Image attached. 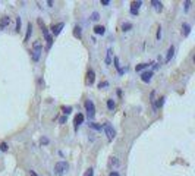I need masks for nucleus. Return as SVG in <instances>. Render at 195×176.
Returning <instances> with one entry per match:
<instances>
[{"label": "nucleus", "mask_w": 195, "mask_h": 176, "mask_svg": "<svg viewBox=\"0 0 195 176\" xmlns=\"http://www.w3.org/2000/svg\"><path fill=\"white\" fill-rule=\"evenodd\" d=\"M189 32H191V25H189V24H183V25H182V35H183V37H188Z\"/></svg>", "instance_id": "obj_14"}, {"label": "nucleus", "mask_w": 195, "mask_h": 176, "mask_svg": "<svg viewBox=\"0 0 195 176\" xmlns=\"http://www.w3.org/2000/svg\"><path fill=\"white\" fill-rule=\"evenodd\" d=\"M84 106H85V110H87L88 119H94V116H95V106H94V103H92L91 100H87Z\"/></svg>", "instance_id": "obj_5"}, {"label": "nucleus", "mask_w": 195, "mask_h": 176, "mask_svg": "<svg viewBox=\"0 0 195 176\" xmlns=\"http://www.w3.org/2000/svg\"><path fill=\"white\" fill-rule=\"evenodd\" d=\"M30 175H31V176H38V175H37L34 170H30Z\"/></svg>", "instance_id": "obj_36"}, {"label": "nucleus", "mask_w": 195, "mask_h": 176, "mask_svg": "<svg viewBox=\"0 0 195 176\" xmlns=\"http://www.w3.org/2000/svg\"><path fill=\"white\" fill-rule=\"evenodd\" d=\"M32 60L34 62H38L40 57H41V53H43V49H41V43L40 41H35L34 43V49H32Z\"/></svg>", "instance_id": "obj_3"}, {"label": "nucleus", "mask_w": 195, "mask_h": 176, "mask_svg": "<svg viewBox=\"0 0 195 176\" xmlns=\"http://www.w3.org/2000/svg\"><path fill=\"white\" fill-rule=\"evenodd\" d=\"M84 176H94V169H92V167L87 169V172H85V175H84Z\"/></svg>", "instance_id": "obj_27"}, {"label": "nucleus", "mask_w": 195, "mask_h": 176, "mask_svg": "<svg viewBox=\"0 0 195 176\" xmlns=\"http://www.w3.org/2000/svg\"><path fill=\"white\" fill-rule=\"evenodd\" d=\"M109 176H120V175H119V173H118V172H116V170H112V172H110V175H109Z\"/></svg>", "instance_id": "obj_34"}, {"label": "nucleus", "mask_w": 195, "mask_h": 176, "mask_svg": "<svg viewBox=\"0 0 195 176\" xmlns=\"http://www.w3.org/2000/svg\"><path fill=\"white\" fill-rule=\"evenodd\" d=\"M173 54H175V47H173V46H170V47H169V50H167V56H166V63H169V62L172 60Z\"/></svg>", "instance_id": "obj_15"}, {"label": "nucleus", "mask_w": 195, "mask_h": 176, "mask_svg": "<svg viewBox=\"0 0 195 176\" xmlns=\"http://www.w3.org/2000/svg\"><path fill=\"white\" fill-rule=\"evenodd\" d=\"M103 129H104V132H106V135H107V139H109V141H113L115 137H116V131L113 129L112 123H110V122H106V123L103 125Z\"/></svg>", "instance_id": "obj_4"}, {"label": "nucleus", "mask_w": 195, "mask_h": 176, "mask_svg": "<svg viewBox=\"0 0 195 176\" xmlns=\"http://www.w3.org/2000/svg\"><path fill=\"white\" fill-rule=\"evenodd\" d=\"M63 27H65V24L63 22H59V24H56V25H51V34L56 37V35H59L60 32H62V30H63ZM51 35V37H53Z\"/></svg>", "instance_id": "obj_6"}, {"label": "nucleus", "mask_w": 195, "mask_h": 176, "mask_svg": "<svg viewBox=\"0 0 195 176\" xmlns=\"http://www.w3.org/2000/svg\"><path fill=\"white\" fill-rule=\"evenodd\" d=\"M89 125V128H92V129H95V131H101L103 129V126L100 125V123H95V122H91V123H88Z\"/></svg>", "instance_id": "obj_19"}, {"label": "nucleus", "mask_w": 195, "mask_h": 176, "mask_svg": "<svg viewBox=\"0 0 195 176\" xmlns=\"http://www.w3.org/2000/svg\"><path fill=\"white\" fill-rule=\"evenodd\" d=\"M68 169H69V164L66 161H57L54 164V175L62 176V175H65L68 172Z\"/></svg>", "instance_id": "obj_2"}, {"label": "nucleus", "mask_w": 195, "mask_h": 176, "mask_svg": "<svg viewBox=\"0 0 195 176\" xmlns=\"http://www.w3.org/2000/svg\"><path fill=\"white\" fill-rule=\"evenodd\" d=\"M73 35L78 37V38H81V27H75L73 28Z\"/></svg>", "instance_id": "obj_22"}, {"label": "nucleus", "mask_w": 195, "mask_h": 176, "mask_svg": "<svg viewBox=\"0 0 195 176\" xmlns=\"http://www.w3.org/2000/svg\"><path fill=\"white\" fill-rule=\"evenodd\" d=\"M62 112L65 113V116H68V115L72 112V107H70V106H68V107H66V106H63V107H62Z\"/></svg>", "instance_id": "obj_23"}, {"label": "nucleus", "mask_w": 195, "mask_h": 176, "mask_svg": "<svg viewBox=\"0 0 195 176\" xmlns=\"http://www.w3.org/2000/svg\"><path fill=\"white\" fill-rule=\"evenodd\" d=\"M151 5H153V8H154L156 12H161V11H163V3L158 2V0H153Z\"/></svg>", "instance_id": "obj_12"}, {"label": "nucleus", "mask_w": 195, "mask_h": 176, "mask_svg": "<svg viewBox=\"0 0 195 176\" xmlns=\"http://www.w3.org/2000/svg\"><path fill=\"white\" fill-rule=\"evenodd\" d=\"M161 38V27H158V31H157V40Z\"/></svg>", "instance_id": "obj_31"}, {"label": "nucleus", "mask_w": 195, "mask_h": 176, "mask_svg": "<svg viewBox=\"0 0 195 176\" xmlns=\"http://www.w3.org/2000/svg\"><path fill=\"white\" fill-rule=\"evenodd\" d=\"M131 28H132V24H131V22H126V24L122 25V30H123V31H129Z\"/></svg>", "instance_id": "obj_25"}, {"label": "nucleus", "mask_w": 195, "mask_h": 176, "mask_svg": "<svg viewBox=\"0 0 195 176\" xmlns=\"http://www.w3.org/2000/svg\"><path fill=\"white\" fill-rule=\"evenodd\" d=\"M112 54H113V51H112V49H107V56H106V65H110L112 63Z\"/></svg>", "instance_id": "obj_18"}, {"label": "nucleus", "mask_w": 195, "mask_h": 176, "mask_svg": "<svg viewBox=\"0 0 195 176\" xmlns=\"http://www.w3.org/2000/svg\"><path fill=\"white\" fill-rule=\"evenodd\" d=\"M91 19H92V21H99V19H100L99 12H92V13H91Z\"/></svg>", "instance_id": "obj_26"}, {"label": "nucleus", "mask_w": 195, "mask_h": 176, "mask_svg": "<svg viewBox=\"0 0 195 176\" xmlns=\"http://www.w3.org/2000/svg\"><path fill=\"white\" fill-rule=\"evenodd\" d=\"M38 24H40L41 31H43V35H44V38H46V41H47V50H50V49H51V44H53V37H51V34L49 32V30L46 28V25L43 24L41 19H38Z\"/></svg>", "instance_id": "obj_1"}, {"label": "nucleus", "mask_w": 195, "mask_h": 176, "mask_svg": "<svg viewBox=\"0 0 195 176\" xmlns=\"http://www.w3.org/2000/svg\"><path fill=\"white\" fill-rule=\"evenodd\" d=\"M40 142L46 145V144H49V138H46V137H44V138H41V141H40Z\"/></svg>", "instance_id": "obj_32"}, {"label": "nucleus", "mask_w": 195, "mask_h": 176, "mask_svg": "<svg viewBox=\"0 0 195 176\" xmlns=\"http://www.w3.org/2000/svg\"><path fill=\"white\" fill-rule=\"evenodd\" d=\"M104 87H109V82H107V81H104V82H100V84H99V88H100V90H101V88H104Z\"/></svg>", "instance_id": "obj_29"}, {"label": "nucleus", "mask_w": 195, "mask_h": 176, "mask_svg": "<svg viewBox=\"0 0 195 176\" xmlns=\"http://www.w3.org/2000/svg\"><path fill=\"white\" fill-rule=\"evenodd\" d=\"M94 81H95V73H94V70H92V69H89V70L87 72V84L92 85V84H94Z\"/></svg>", "instance_id": "obj_10"}, {"label": "nucleus", "mask_w": 195, "mask_h": 176, "mask_svg": "<svg viewBox=\"0 0 195 176\" xmlns=\"http://www.w3.org/2000/svg\"><path fill=\"white\" fill-rule=\"evenodd\" d=\"M31 34H32V25H31V22H30V24H28V27H27V34H25L24 43H28V41H30V37H31Z\"/></svg>", "instance_id": "obj_13"}, {"label": "nucleus", "mask_w": 195, "mask_h": 176, "mask_svg": "<svg viewBox=\"0 0 195 176\" xmlns=\"http://www.w3.org/2000/svg\"><path fill=\"white\" fill-rule=\"evenodd\" d=\"M115 107H116L115 101H113V100H107V109H109L110 112H113V110H115Z\"/></svg>", "instance_id": "obj_21"}, {"label": "nucleus", "mask_w": 195, "mask_h": 176, "mask_svg": "<svg viewBox=\"0 0 195 176\" xmlns=\"http://www.w3.org/2000/svg\"><path fill=\"white\" fill-rule=\"evenodd\" d=\"M115 68L118 69L119 75H123V73H125V69H122L120 65H119V57H115Z\"/></svg>", "instance_id": "obj_17"}, {"label": "nucleus", "mask_w": 195, "mask_h": 176, "mask_svg": "<svg viewBox=\"0 0 195 176\" xmlns=\"http://www.w3.org/2000/svg\"><path fill=\"white\" fill-rule=\"evenodd\" d=\"M59 122H60V123H65V122H66V116H62V118L59 119Z\"/></svg>", "instance_id": "obj_35"}, {"label": "nucleus", "mask_w": 195, "mask_h": 176, "mask_svg": "<svg viewBox=\"0 0 195 176\" xmlns=\"http://www.w3.org/2000/svg\"><path fill=\"white\" fill-rule=\"evenodd\" d=\"M9 24H11V18L9 16H2V18H0V30L6 28Z\"/></svg>", "instance_id": "obj_11"}, {"label": "nucleus", "mask_w": 195, "mask_h": 176, "mask_svg": "<svg viewBox=\"0 0 195 176\" xmlns=\"http://www.w3.org/2000/svg\"><path fill=\"white\" fill-rule=\"evenodd\" d=\"M145 68H148V63H139V65L135 66V70L139 72V70H142V69H145Z\"/></svg>", "instance_id": "obj_20"}, {"label": "nucleus", "mask_w": 195, "mask_h": 176, "mask_svg": "<svg viewBox=\"0 0 195 176\" xmlns=\"http://www.w3.org/2000/svg\"><path fill=\"white\" fill-rule=\"evenodd\" d=\"M94 32H95V34H99V35H103V34L106 32V28H104L103 25H97V27L94 28Z\"/></svg>", "instance_id": "obj_16"}, {"label": "nucleus", "mask_w": 195, "mask_h": 176, "mask_svg": "<svg viewBox=\"0 0 195 176\" xmlns=\"http://www.w3.org/2000/svg\"><path fill=\"white\" fill-rule=\"evenodd\" d=\"M8 144L6 142H2V144H0V150H2V151H8Z\"/></svg>", "instance_id": "obj_28"}, {"label": "nucleus", "mask_w": 195, "mask_h": 176, "mask_svg": "<svg viewBox=\"0 0 195 176\" xmlns=\"http://www.w3.org/2000/svg\"><path fill=\"white\" fill-rule=\"evenodd\" d=\"M82 122H84V115L82 113H78L75 116V119H73V128H75V131H78V128L81 126Z\"/></svg>", "instance_id": "obj_7"}, {"label": "nucleus", "mask_w": 195, "mask_h": 176, "mask_svg": "<svg viewBox=\"0 0 195 176\" xmlns=\"http://www.w3.org/2000/svg\"><path fill=\"white\" fill-rule=\"evenodd\" d=\"M21 24H22V22H21V18L18 16V18H16V28H15V31H16V32H19V31H21Z\"/></svg>", "instance_id": "obj_24"}, {"label": "nucleus", "mask_w": 195, "mask_h": 176, "mask_svg": "<svg viewBox=\"0 0 195 176\" xmlns=\"http://www.w3.org/2000/svg\"><path fill=\"white\" fill-rule=\"evenodd\" d=\"M101 5H104V6H109V5H110V0H101Z\"/></svg>", "instance_id": "obj_33"}, {"label": "nucleus", "mask_w": 195, "mask_h": 176, "mask_svg": "<svg viewBox=\"0 0 195 176\" xmlns=\"http://www.w3.org/2000/svg\"><path fill=\"white\" fill-rule=\"evenodd\" d=\"M142 5V2L141 0H138V2H134L132 5H131V15H138V11H139V6Z\"/></svg>", "instance_id": "obj_8"}, {"label": "nucleus", "mask_w": 195, "mask_h": 176, "mask_svg": "<svg viewBox=\"0 0 195 176\" xmlns=\"http://www.w3.org/2000/svg\"><path fill=\"white\" fill-rule=\"evenodd\" d=\"M151 78H153V70H147V72H142V73H141L142 82H150Z\"/></svg>", "instance_id": "obj_9"}, {"label": "nucleus", "mask_w": 195, "mask_h": 176, "mask_svg": "<svg viewBox=\"0 0 195 176\" xmlns=\"http://www.w3.org/2000/svg\"><path fill=\"white\" fill-rule=\"evenodd\" d=\"M189 5H191V2H189V0H186V2H185V12L189 11Z\"/></svg>", "instance_id": "obj_30"}]
</instances>
